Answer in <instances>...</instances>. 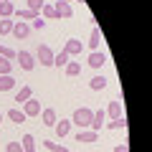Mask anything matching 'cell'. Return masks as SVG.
<instances>
[{"label": "cell", "mask_w": 152, "mask_h": 152, "mask_svg": "<svg viewBox=\"0 0 152 152\" xmlns=\"http://www.w3.org/2000/svg\"><path fill=\"white\" fill-rule=\"evenodd\" d=\"M91 114H94V112H91L89 107H79L74 114H71V124H74V127H81V129H86V127L91 124Z\"/></svg>", "instance_id": "6da1fadb"}, {"label": "cell", "mask_w": 152, "mask_h": 152, "mask_svg": "<svg viewBox=\"0 0 152 152\" xmlns=\"http://www.w3.org/2000/svg\"><path fill=\"white\" fill-rule=\"evenodd\" d=\"M36 61L41 66H46V69H51L53 66V51H51V46H46V43H41L36 48Z\"/></svg>", "instance_id": "7a4b0ae2"}, {"label": "cell", "mask_w": 152, "mask_h": 152, "mask_svg": "<svg viewBox=\"0 0 152 152\" xmlns=\"http://www.w3.org/2000/svg\"><path fill=\"white\" fill-rule=\"evenodd\" d=\"M15 61H18V66H20V71H33V66H36V56H33L31 51H18Z\"/></svg>", "instance_id": "3957f363"}, {"label": "cell", "mask_w": 152, "mask_h": 152, "mask_svg": "<svg viewBox=\"0 0 152 152\" xmlns=\"http://www.w3.org/2000/svg\"><path fill=\"white\" fill-rule=\"evenodd\" d=\"M104 114H107V122L109 119H117V117H124V107H122L119 99H114V102H109V107L104 109Z\"/></svg>", "instance_id": "277c9868"}, {"label": "cell", "mask_w": 152, "mask_h": 152, "mask_svg": "<svg viewBox=\"0 0 152 152\" xmlns=\"http://www.w3.org/2000/svg\"><path fill=\"white\" fill-rule=\"evenodd\" d=\"M41 109H43V107H41V102H38V99H33V96L28 99V102H23V114H26V117H31V119L41 114Z\"/></svg>", "instance_id": "5b68a950"}, {"label": "cell", "mask_w": 152, "mask_h": 152, "mask_svg": "<svg viewBox=\"0 0 152 152\" xmlns=\"http://www.w3.org/2000/svg\"><path fill=\"white\" fill-rule=\"evenodd\" d=\"M28 33H31V26H28L26 20H13V36H15L18 41H26Z\"/></svg>", "instance_id": "8992f818"}, {"label": "cell", "mask_w": 152, "mask_h": 152, "mask_svg": "<svg viewBox=\"0 0 152 152\" xmlns=\"http://www.w3.org/2000/svg\"><path fill=\"white\" fill-rule=\"evenodd\" d=\"M81 51H84V43L79 38H69L66 46H64V53H69V56H76V53H81Z\"/></svg>", "instance_id": "52a82bcc"}, {"label": "cell", "mask_w": 152, "mask_h": 152, "mask_svg": "<svg viewBox=\"0 0 152 152\" xmlns=\"http://www.w3.org/2000/svg\"><path fill=\"white\" fill-rule=\"evenodd\" d=\"M104 64H107V53L104 51H91L89 53V66L91 69H102Z\"/></svg>", "instance_id": "ba28073f"}, {"label": "cell", "mask_w": 152, "mask_h": 152, "mask_svg": "<svg viewBox=\"0 0 152 152\" xmlns=\"http://www.w3.org/2000/svg\"><path fill=\"white\" fill-rule=\"evenodd\" d=\"M56 13H58V18H71L74 15V10H71V3H64V0H56L53 3Z\"/></svg>", "instance_id": "9c48e42d"}, {"label": "cell", "mask_w": 152, "mask_h": 152, "mask_svg": "<svg viewBox=\"0 0 152 152\" xmlns=\"http://www.w3.org/2000/svg\"><path fill=\"white\" fill-rule=\"evenodd\" d=\"M41 119H43V124L46 127H53L56 122H58V117H56V109H41Z\"/></svg>", "instance_id": "30bf717a"}, {"label": "cell", "mask_w": 152, "mask_h": 152, "mask_svg": "<svg viewBox=\"0 0 152 152\" xmlns=\"http://www.w3.org/2000/svg\"><path fill=\"white\" fill-rule=\"evenodd\" d=\"M74 140L76 142H84V145H94V142L99 140V134H96V132H76Z\"/></svg>", "instance_id": "8fae6325"}, {"label": "cell", "mask_w": 152, "mask_h": 152, "mask_svg": "<svg viewBox=\"0 0 152 152\" xmlns=\"http://www.w3.org/2000/svg\"><path fill=\"white\" fill-rule=\"evenodd\" d=\"M38 15L43 18V20H56V18H58V13H56V8L51 5V3H43V8L38 10Z\"/></svg>", "instance_id": "7c38bea8"}, {"label": "cell", "mask_w": 152, "mask_h": 152, "mask_svg": "<svg viewBox=\"0 0 152 152\" xmlns=\"http://www.w3.org/2000/svg\"><path fill=\"white\" fill-rule=\"evenodd\" d=\"M15 89V76L13 74H3L0 76V91H13Z\"/></svg>", "instance_id": "4fadbf2b"}, {"label": "cell", "mask_w": 152, "mask_h": 152, "mask_svg": "<svg viewBox=\"0 0 152 152\" xmlns=\"http://www.w3.org/2000/svg\"><path fill=\"white\" fill-rule=\"evenodd\" d=\"M104 122H107V114H104V112H94L91 114V124H89V127H91V132H99L104 127Z\"/></svg>", "instance_id": "5bb4252c"}, {"label": "cell", "mask_w": 152, "mask_h": 152, "mask_svg": "<svg viewBox=\"0 0 152 152\" xmlns=\"http://www.w3.org/2000/svg\"><path fill=\"white\" fill-rule=\"evenodd\" d=\"M53 127H56V134L58 137H69L71 134V119H58Z\"/></svg>", "instance_id": "9a60e30c"}, {"label": "cell", "mask_w": 152, "mask_h": 152, "mask_svg": "<svg viewBox=\"0 0 152 152\" xmlns=\"http://www.w3.org/2000/svg\"><path fill=\"white\" fill-rule=\"evenodd\" d=\"M99 43H102V28L94 26L91 28V36H89V51H96Z\"/></svg>", "instance_id": "2e32d148"}, {"label": "cell", "mask_w": 152, "mask_h": 152, "mask_svg": "<svg viewBox=\"0 0 152 152\" xmlns=\"http://www.w3.org/2000/svg\"><path fill=\"white\" fill-rule=\"evenodd\" d=\"M20 147H23V152H36V140H33L31 132H26L20 137Z\"/></svg>", "instance_id": "e0dca14e"}, {"label": "cell", "mask_w": 152, "mask_h": 152, "mask_svg": "<svg viewBox=\"0 0 152 152\" xmlns=\"http://www.w3.org/2000/svg\"><path fill=\"white\" fill-rule=\"evenodd\" d=\"M31 96H33V89L28 86V84H26V86H20V91H15V102H18V104L28 102V99H31Z\"/></svg>", "instance_id": "ac0fdd59"}, {"label": "cell", "mask_w": 152, "mask_h": 152, "mask_svg": "<svg viewBox=\"0 0 152 152\" xmlns=\"http://www.w3.org/2000/svg\"><path fill=\"white\" fill-rule=\"evenodd\" d=\"M104 124L109 127V129H127V117H117V119H109V122H104Z\"/></svg>", "instance_id": "d6986e66"}, {"label": "cell", "mask_w": 152, "mask_h": 152, "mask_svg": "<svg viewBox=\"0 0 152 152\" xmlns=\"http://www.w3.org/2000/svg\"><path fill=\"white\" fill-rule=\"evenodd\" d=\"M64 71H66V76H69V79H76V76L81 74V66L76 64V61H69V64L64 66Z\"/></svg>", "instance_id": "ffe728a7"}, {"label": "cell", "mask_w": 152, "mask_h": 152, "mask_svg": "<svg viewBox=\"0 0 152 152\" xmlns=\"http://www.w3.org/2000/svg\"><path fill=\"white\" fill-rule=\"evenodd\" d=\"M13 15H18V20H33V18H38V10H31V8H26V10H15Z\"/></svg>", "instance_id": "44dd1931"}, {"label": "cell", "mask_w": 152, "mask_h": 152, "mask_svg": "<svg viewBox=\"0 0 152 152\" xmlns=\"http://www.w3.org/2000/svg\"><path fill=\"white\" fill-rule=\"evenodd\" d=\"M15 13V5H13V0H5V3H0V18H10Z\"/></svg>", "instance_id": "7402d4cb"}, {"label": "cell", "mask_w": 152, "mask_h": 152, "mask_svg": "<svg viewBox=\"0 0 152 152\" xmlns=\"http://www.w3.org/2000/svg\"><path fill=\"white\" fill-rule=\"evenodd\" d=\"M8 117H10L13 124H23V122L28 119L26 114H23V109H10V112H8Z\"/></svg>", "instance_id": "603a6c76"}, {"label": "cell", "mask_w": 152, "mask_h": 152, "mask_svg": "<svg viewBox=\"0 0 152 152\" xmlns=\"http://www.w3.org/2000/svg\"><path fill=\"white\" fill-rule=\"evenodd\" d=\"M43 147H46V152H71L69 147L58 145V142H51V140H46V142H43Z\"/></svg>", "instance_id": "cb8c5ba5"}, {"label": "cell", "mask_w": 152, "mask_h": 152, "mask_svg": "<svg viewBox=\"0 0 152 152\" xmlns=\"http://www.w3.org/2000/svg\"><path fill=\"white\" fill-rule=\"evenodd\" d=\"M104 86H107V76H94L89 81V89H94V91H102Z\"/></svg>", "instance_id": "d4e9b609"}, {"label": "cell", "mask_w": 152, "mask_h": 152, "mask_svg": "<svg viewBox=\"0 0 152 152\" xmlns=\"http://www.w3.org/2000/svg\"><path fill=\"white\" fill-rule=\"evenodd\" d=\"M13 33V20L10 18H3L0 20V36H10Z\"/></svg>", "instance_id": "484cf974"}, {"label": "cell", "mask_w": 152, "mask_h": 152, "mask_svg": "<svg viewBox=\"0 0 152 152\" xmlns=\"http://www.w3.org/2000/svg\"><path fill=\"white\" fill-rule=\"evenodd\" d=\"M0 56H3V58H8V61H15L18 51H13V48H8V46H3V43H0Z\"/></svg>", "instance_id": "4316f807"}, {"label": "cell", "mask_w": 152, "mask_h": 152, "mask_svg": "<svg viewBox=\"0 0 152 152\" xmlns=\"http://www.w3.org/2000/svg\"><path fill=\"white\" fill-rule=\"evenodd\" d=\"M66 64H69V53H64V51L61 53H53V66H61L64 69Z\"/></svg>", "instance_id": "83f0119b"}, {"label": "cell", "mask_w": 152, "mask_h": 152, "mask_svg": "<svg viewBox=\"0 0 152 152\" xmlns=\"http://www.w3.org/2000/svg\"><path fill=\"white\" fill-rule=\"evenodd\" d=\"M10 71H13V61H8V58L0 56V76H3V74H10Z\"/></svg>", "instance_id": "f1b7e54d"}, {"label": "cell", "mask_w": 152, "mask_h": 152, "mask_svg": "<svg viewBox=\"0 0 152 152\" xmlns=\"http://www.w3.org/2000/svg\"><path fill=\"white\" fill-rule=\"evenodd\" d=\"M26 3H28V8H31V10H41L46 0H26Z\"/></svg>", "instance_id": "f546056e"}, {"label": "cell", "mask_w": 152, "mask_h": 152, "mask_svg": "<svg viewBox=\"0 0 152 152\" xmlns=\"http://www.w3.org/2000/svg\"><path fill=\"white\" fill-rule=\"evenodd\" d=\"M5 152H23V147H20V142H8Z\"/></svg>", "instance_id": "4dcf8cb0"}, {"label": "cell", "mask_w": 152, "mask_h": 152, "mask_svg": "<svg viewBox=\"0 0 152 152\" xmlns=\"http://www.w3.org/2000/svg\"><path fill=\"white\" fill-rule=\"evenodd\" d=\"M31 26L36 28V31H41V28L46 26V20H43V18H41V15H38V18H33V20H31Z\"/></svg>", "instance_id": "1f68e13d"}, {"label": "cell", "mask_w": 152, "mask_h": 152, "mask_svg": "<svg viewBox=\"0 0 152 152\" xmlns=\"http://www.w3.org/2000/svg\"><path fill=\"white\" fill-rule=\"evenodd\" d=\"M127 150H129V147H127V142H122V145L114 147V152H127Z\"/></svg>", "instance_id": "d6a6232c"}, {"label": "cell", "mask_w": 152, "mask_h": 152, "mask_svg": "<svg viewBox=\"0 0 152 152\" xmlns=\"http://www.w3.org/2000/svg\"><path fill=\"white\" fill-rule=\"evenodd\" d=\"M64 3H71V0H64ZM74 3H81V0H74Z\"/></svg>", "instance_id": "836d02e7"}, {"label": "cell", "mask_w": 152, "mask_h": 152, "mask_svg": "<svg viewBox=\"0 0 152 152\" xmlns=\"http://www.w3.org/2000/svg\"><path fill=\"white\" fill-rule=\"evenodd\" d=\"M0 122H3V112H0Z\"/></svg>", "instance_id": "e575fe53"}, {"label": "cell", "mask_w": 152, "mask_h": 152, "mask_svg": "<svg viewBox=\"0 0 152 152\" xmlns=\"http://www.w3.org/2000/svg\"><path fill=\"white\" fill-rule=\"evenodd\" d=\"M0 3H5V0H0Z\"/></svg>", "instance_id": "d590c367"}]
</instances>
